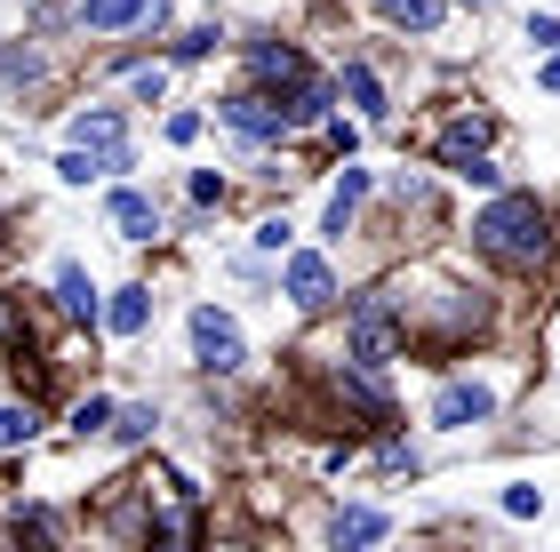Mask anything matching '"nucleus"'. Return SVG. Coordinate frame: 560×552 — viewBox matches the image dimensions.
<instances>
[{
	"label": "nucleus",
	"instance_id": "1",
	"mask_svg": "<svg viewBox=\"0 0 560 552\" xmlns=\"http://www.w3.org/2000/svg\"><path fill=\"white\" fill-rule=\"evenodd\" d=\"M472 248H480L489 265H504V272H537L545 248H552L545 200H537V192H497L489 209L472 216Z\"/></svg>",
	"mask_w": 560,
	"mask_h": 552
},
{
	"label": "nucleus",
	"instance_id": "2",
	"mask_svg": "<svg viewBox=\"0 0 560 552\" xmlns=\"http://www.w3.org/2000/svg\"><path fill=\"white\" fill-rule=\"evenodd\" d=\"M400 353H409V320H400V305L393 296H352V313H345V368H361V376H376V368H393Z\"/></svg>",
	"mask_w": 560,
	"mask_h": 552
},
{
	"label": "nucleus",
	"instance_id": "3",
	"mask_svg": "<svg viewBox=\"0 0 560 552\" xmlns=\"http://www.w3.org/2000/svg\"><path fill=\"white\" fill-rule=\"evenodd\" d=\"M192 361L209 376H241L248 368V344H241V320L217 313V305H192Z\"/></svg>",
	"mask_w": 560,
	"mask_h": 552
},
{
	"label": "nucleus",
	"instance_id": "4",
	"mask_svg": "<svg viewBox=\"0 0 560 552\" xmlns=\"http://www.w3.org/2000/svg\"><path fill=\"white\" fill-rule=\"evenodd\" d=\"M304 81H313V64H304V48H296V40H272V33L248 40V89H265L272 105H280V96L304 89Z\"/></svg>",
	"mask_w": 560,
	"mask_h": 552
},
{
	"label": "nucleus",
	"instance_id": "5",
	"mask_svg": "<svg viewBox=\"0 0 560 552\" xmlns=\"http://www.w3.org/2000/svg\"><path fill=\"white\" fill-rule=\"evenodd\" d=\"M72 24L96 33V40H113V33H161V24H168V0H81Z\"/></svg>",
	"mask_w": 560,
	"mask_h": 552
},
{
	"label": "nucleus",
	"instance_id": "6",
	"mask_svg": "<svg viewBox=\"0 0 560 552\" xmlns=\"http://www.w3.org/2000/svg\"><path fill=\"white\" fill-rule=\"evenodd\" d=\"M280 296H289L296 313H328L337 305V265H328L320 248H296V257L280 265Z\"/></svg>",
	"mask_w": 560,
	"mask_h": 552
},
{
	"label": "nucleus",
	"instance_id": "7",
	"mask_svg": "<svg viewBox=\"0 0 560 552\" xmlns=\"http://www.w3.org/2000/svg\"><path fill=\"white\" fill-rule=\"evenodd\" d=\"M217 120L233 137H248V144H272V137H289V120H280V105L265 89H233V96H217Z\"/></svg>",
	"mask_w": 560,
	"mask_h": 552
},
{
	"label": "nucleus",
	"instance_id": "8",
	"mask_svg": "<svg viewBox=\"0 0 560 552\" xmlns=\"http://www.w3.org/2000/svg\"><path fill=\"white\" fill-rule=\"evenodd\" d=\"M489 416H497V392L472 385V376L441 385V400H432V424H441V433H465V424H489Z\"/></svg>",
	"mask_w": 560,
	"mask_h": 552
},
{
	"label": "nucleus",
	"instance_id": "9",
	"mask_svg": "<svg viewBox=\"0 0 560 552\" xmlns=\"http://www.w3.org/2000/svg\"><path fill=\"white\" fill-rule=\"evenodd\" d=\"M105 216H113V233L129 240V248H144V240H161V200H152V192H137V185H113V200H105Z\"/></svg>",
	"mask_w": 560,
	"mask_h": 552
},
{
	"label": "nucleus",
	"instance_id": "10",
	"mask_svg": "<svg viewBox=\"0 0 560 552\" xmlns=\"http://www.w3.org/2000/svg\"><path fill=\"white\" fill-rule=\"evenodd\" d=\"M328 89H337V96H345V105L361 113V120H393V96H385V81H376V64H369V57H345Z\"/></svg>",
	"mask_w": 560,
	"mask_h": 552
},
{
	"label": "nucleus",
	"instance_id": "11",
	"mask_svg": "<svg viewBox=\"0 0 560 552\" xmlns=\"http://www.w3.org/2000/svg\"><path fill=\"white\" fill-rule=\"evenodd\" d=\"M72 144H81V153H120V144H129V113L120 105H81L72 113Z\"/></svg>",
	"mask_w": 560,
	"mask_h": 552
},
{
	"label": "nucleus",
	"instance_id": "12",
	"mask_svg": "<svg viewBox=\"0 0 560 552\" xmlns=\"http://www.w3.org/2000/svg\"><path fill=\"white\" fill-rule=\"evenodd\" d=\"M385 529H393V520L376 505H345L337 529H328V544H337V552H369V544H385Z\"/></svg>",
	"mask_w": 560,
	"mask_h": 552
},
{
	"label": "nucleus",
	"instance_id": "13",
	"mask_svg": "<svg viewBox=\"0 0 560 552\" xmlns=\"http://www.w3.org/2000/svg\"><path fill=\"white\" fill-rule=\"evenodd\" d=\"M57 313L72 320V329H89V320H96V281H89V272L72 265V257L57 265Z\"/></svg>",
	"mask_w": 560,
	"mask_h": 552
},
{
	"label": "nucleus",
	"instance_id": "14",
	"mask_svg": "<svg viewBox=\"0 0 560 552\" xmlns=\"http://www.w3.org/2000/svg\"><path fill=\"white\" fill-rule=\"evenodd\" d=\"M369 185H376L369 168H345V185H337V200H328V216H320V233H328V240H345V233H352V216H361Z\"/></svg>",
	"mask_w": 560,
	"mask_h": 552
},
{
	"label": "nucleus",
	"instance_id": "15",
	"mask_svg": "<svg viewBox=\"0 0 560 552\" xmlns=\"http://www.w3.org/2000/svg\"><path fill=\"white\" fill-rule=\"evenodd\" d=\"M105 329H113V337H144V329H152V289H144V281L113 289V313H105Z\"/></svg>",
	"mask_w": 560,
	"mask_h": 552
},
{
	"label": "nucleus",
	"instance_id": "16",
	"mask_svg": "<svg viewBox=\"0 0 560 552\" xmlns=\"http://www.w3.org/2000/svg\"><path fill=\"white\" fill-rule=\"evenodd\" d=\"M393 33H417V40H432L441 33V16H448V0H393Z\"/></svg>",
	"mask_w": 560,
	"mask_h": 552
},
{
	"label": "nucleus",
	"instance_id": "17",
	"mask_svg": "<svg viewBox=\"0 0 560 552\" xmlns=\"http://www.w3.org/2000/svg\"><path fill=\"white\" fill-rule=\"evenodd\" d=\"M40 433V400H0V448H33Z\"/></svg>",
	"mask_w": 560,
	"mask_h": 552
},
{
	"label": "nucleus",
	"instance_id": "18",
	"mask_svg": "<svg viewBox=\"0 0 560 552\" xmlns=\"http://www.w3.org/2000/svg\"><path fill=\"white\" fill-rule=\"evenodd\" d=\"M16 552H57V513H48V505L16 513Z\"/></svg>",
	"mask_w": 560,
	"mask_h": 552
},
{
	"label": "nucleus",
	"instance_id": "19",
	"mask_svg": "<svg viewBox=\"0 0 560 552\" xmlns=\"http://www.w3.org/2000/svg\"><path fill=\"white\" fill-rule=\"evenodd\" d=\"M152 424H161V409H152V400H129V409H113V441L137 448V441H152Z\"/></svg>",
	"mask_w": 560,
	"mask_h": 552
},
{
	"label": "nucleus",
	"instance_id": "20",
	"mask_svg": "<svg viewBox=\"0 0 560 552\" xmlns=\"http://www.w3.org/2000/svg\"><path fill=\"white\" fill-rule=\"evenodd\" d=\"M72 433H81V441H96V433H113V400H105V392L72 400Z\"/></svg>",
	"mask_w": 560,
	"mask_h": 552
},
{
	"label": "nucleus",
	"instance_id": "21",
	"mask_svg": "<svg viewBox=\"0 0 560 552\" xmlns=\"http://www.w3.org/2000/svg\"><path fill=\"white\" fill-rule=\"evenodd\" d=\"M96 177H113L105 153H81V144H72V153L57 161V185H96Z\"/></svg>",
	"mask_w": 560,
	"mask_h": 552
},
{
	"label": "nucleus",
	"instance_id": "22",
	"mask_svg": "<svg viewBox=\"0 0 560 552\" xmlns=\"http://www.w3.org/2000/svg\"><path fill=\"white\" fill-rule=\"evenodd\" d=\"M40 72H48V57H40V48H0V81H40Z\"/></svg>",
	"mask_w": 560,
	"mask_h": 552
},
{
	"label": "nucleus",
	"instance_id": "23",
	"mask_svg": "<svg viewBox=\"0 0 560 552\" xmlns=\"http://www.w3.org/2000/svg\"><path fill=\"white\" fill-rule=\"evenodd\" d=\"M217 40H224L217 24H192V33H176V48H168V57H176V64H200V57H209Z\"/></svg>",
	"mask_w": 560,
	"mask_h": 552
},
{
	"label": "nucleus",
	"instance_id": "24",
	"mask_svg": "<svg viewBox=\"0 0 560 552\" xmlns=\"http://www.w3.org/2000/svg\"><path fill=\"white\" fill-rule=\"evenodd\" d=\"M129 96H137V105H161V96H168V64H137L129 72Z\"/></svg>",
	"mask_w": 560,
	"mask_h": 552
},
{
	"label": "nucleus",
	"instance_id": "25",
	"mask_svg": "<svg viewBox=\"0 0 560 552\" xmlns=\"http://www.w3.org/2000/svg\"><path fill=\"white\" fill-rule=\"evenodd\" d=\"M161 129H168V144H192L200 129H209V113H200V105H176V113L161 120Z\"/></svg>",
	"mask_w": 560,
	"mask_h": 552
},
{
	"label": "nucleus",
	"instance_id": "26",
	"mask_svg": "<svg viewBox=\"0 0 560 552\" xmlns=\"http://www.w3.org/2000/svg\"><path fill=\"white\" fill-rule=\"evenodd\" d=\"M185 192H192V209H217V200H224V177H209V168H192V185H185Z\"/></svg>",
	"mask_w": 560,
	"mask_h": 552
},
{
	"label": "nucleus",
	"instance_id": "27",
	"mask_svg": "<svg viewBox=\"0 0 560 552\" xmlns=\"http://www.w3.org/2000/svg\"><path fill=\"white\" fill-rule=\"evenodd\" d=\"M16 337H24V313H16V296L0 289V344H16Z\"/></svg>",
	"mask_w": 560,
	"mask_h": 552
},
{
	"label": "nucleus",
	"instance_id": "28",
	"mask_svg": "<svg viewBox=\"0 0 560 552\" xmlns=\"http://www.w3.org/2000/svg\"><path fill=\"white\" fill-rule=\"evenodd\" d=\"M257 248H272V257H280V248H289V216H265V224H257Z\"/></svg>",
	"mask_w": 560,
	"mask_h": 552
},
{
	"label": "nucleus",
	"instance_id": "29",
	"mask_svg": "<svg viewBox=\"0 0 560 552\" xmlns=\"http://www.w3.org/2000/svg\"><path fill=\"white\" fill-rule=\"evenodd\" d=\"M528 40H537V57H545V48H560V24L552 16H528Z\"/></svg>",
	"mask_w": 560,
	"mask_h": 552
},
{
	"label": "nucleus",
	"instance_id": "30",
	"mask_svg": "<svg viewBox=\"0 0 560 552\" xmlns=\"http://www.w3.org/2000/svg\"><path fill=\"white\" fill-rule=\"evenodd\" d=\"M537 81H545V89L560 96V57H545V72H537Z\"/></svg>",
	"mask_w": 560,
	"mask_h": 552
},
{
	"label": "nucleus",
	"instance_id": "31",
	"mask_svg": "<svg viewBox=\"0 0 560 552\" xmlns=\"http://www.w3.org/2000/svg\"><path fill=\"white\" fill-rule=\"evenodd\" d=\"M9 248H16V240H9V216H0V265H9Z\"/></svg>",
	"mask_w": 560,
	"mask_h": 552
},
{
	"label": "nucleus",
	"instance_id": "32",
	"mask_svg": "<svg viewBox=\"0 0 560 552\" xmlns=\"http://www.w3.org/2000/svg\"><path fill=\"white\" fill-rule=\"evenodd\" d=\"M144 552H176V544H168V537H152V544H144Z\"/></svg>",
	"mask_w": 560,
	"mask_h": 552
},
{
	"label": "nucleus",
	"instance_id": "33",
	"mask_svg": "<svg viewBox=\"0 0 560 552\" xmlns=\"http://www.w3.org/2000/svg\"><path fill=\"white\" fill-rule=\"evenodd\" d=\"M369 9H393V0H369Z\"/></svg>",
	"mask_w": 560,
	"mask_h": 552
}]
</instances>
